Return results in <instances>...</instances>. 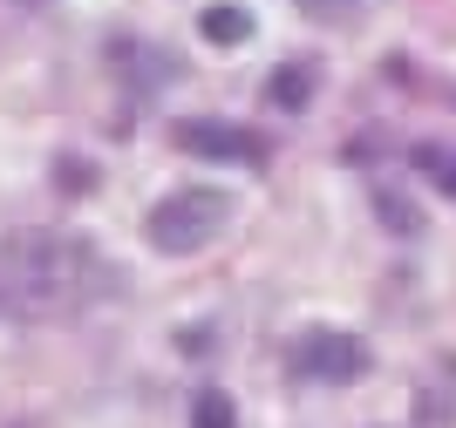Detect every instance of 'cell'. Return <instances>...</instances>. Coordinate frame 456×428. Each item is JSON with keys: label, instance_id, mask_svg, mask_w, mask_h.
<instances>
[{"label": "cell", "instance_id": "cell-5", "mask_svg": "<svg viewBox=\"0 0 456 428\" xmlns=\"http://www.w3.org/2000/svg\"><path fill=\"white\" fill-rule=\"evenodd\" d=\"M198 35L218 41V48H239V41L252 35V14H246V7H232V0H218V7H205V14H198Z\"/></svg>", "mask_w": 456, "mask_h": 428}, {"label": "cell", "instance_id": "cell-3", "mask_svg": "<svg viewBox=\"0 0 456 428\" xmlns=\"http://www.w3.org/2000/svg\"><path fill=\"white\" fill-rule=\"evenodd\" d=\"M368 340L341 334V327H314V334H300L293 347H286V367L300 374V381H327V388H347V381H362L368 374Z\"/></svg>", "mask_w": 456, "mask_h": 428}, {"label": "cell", "instance_id": "cell-9", "mask_svg": "<svg viewBox=\"0 0 456 428\" xmlns=\"http://www.w3.org/2000/svg\"><path fill=\"white\" fill-rule=\"evenodd\" d=\"M416 170L429 177V184H443V190L456 198V157H450L443 143H422V149H416Z\"/></svg>", "mask_w": 456, "mask_h": 428}, {"label": "cell", "instance_id": "cell-7", "mask_svg": "<svg viewBox=\"0 0 456 428\" xmlns=\"http://www.w3.org/2000/svg\"><path fill=\"white\" fill-rule=\"evenodd\" d=\"M191 428H239V408H232V394L198 388V401H191Z\"/></svg>", "mask_w": 456, "mask_h": 428}, {"label": "cell", "instance_id": "cell-1", "mask_svg": "<svg viewBox=\"0 0 456 428\" xmlns=\"http://www.w3.org/2000/svg\"><path fill=\"white\" fill-rule=\"evenodd\" d=\"M110 265L82 231L61 224H35V231H7L0 238V299L28 319H61L82 313L110 293Z\"/></svg>", "mask_w": 456, "mask_h": 428}, {"label": "cell", "instance_id": "cell-4", "mask_svg": "<svg viewBox=\"0 0 456 428\" xmlns=\"http://www.w3.org/2000/svg\"><path fill=\"white\" fill-rule=\"evenodd\" d=\"M177 149H198V157H225V164H266L273 149L259 130H239V123H177Z\"/></svg>", "mask_w": 456, "mask_h": 428}, {"label": "cell", "instance_id": "cell-8", "mask_svg": "<svg viewBox=\"0 0 456 428\" xmlns=\"http://www.w3.org/2000/svg\"><path fill=\"white\" fill-rule=\"evenodd\" d=\"M306 20H321V28H354L368 14V0H293Z\"/></svg>", "mask_w": 456, "mask_h": 428}, {"label": "cell", "instance_id": "cell-2", "mask_svg": "<svg viewBox=\"0 0 456 428\" xmlns=\"http://www.w3.org/2000/svg\"><path fill=\"white\" fill-rule=\"evenodd\" d=\"M232 218V198L225 190H205V184H191V190H171L164 205L151 211V224H143V238L157 245V252H171V259H184V252H205L218 231H225Z\"/></svg>", "mask_w": 456, "mask_h": 428}, {"label": "cell", "instance_id": "cell-6", "mask_svg": "<svg viewBox=\"0 0 456 428\" xmlns=\"http://www.w3.org/2000/svg\"><path fill=\"white\" fill-rule=\"evenodd\" d=\"M306 95H314V69H273L266 75V102H280V109H306Z\"/></svg>", "mask_w": 456, "mask_h": 428}]
</instances>
